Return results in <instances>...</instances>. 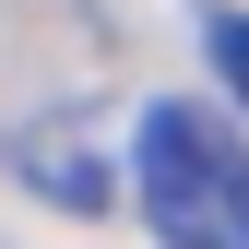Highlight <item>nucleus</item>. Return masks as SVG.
Listing matches in <instances>:
<instances>
[{"label": "nucleus", "mask_w": 249, "mask_h": 249, "mask_svg": "<svg viewBox=\"0 0 249 249\" xmlns=\"http://www.w3.org/2000/svg\"><path fill=\"white\" fill-rule=\"evenodd\" d=\"M131 178H142V226L166 249H249V142L213 107H190V95L142 107Z\"/></svg>", "instance_id": "f257e3e1"}, {"label": "nucleus", "mask_w": 249, "mask_h": 249, "mask_svg": "<svg viewBox=\"0 0 249 249\" xmlns=\"http://www.w3.org/2000/svg\"><path fill=\"white\" fill-rule=\"evenodd\" d=\"M24 178H36L48 202H71V213H95V202H107V166H95L83 142H59V131H36V142H24Z\"/></svg>", "instance_id": "f03ea898"}, {"label": "nucleus", "mask_w": 249, "mask_h": 249, "mask_svg": "<svg viewBox=\"0 0 249 249\" xmlns=\"http://www.w3.org/2000/svg\"><path fill=\"white\" fill-rule=\"evenodd\" d=\"M202 48H213V71H226V95L249 107V12H202Z\"/></svg>", "instance_id": "7ed1b4c3"}]
</instances>
